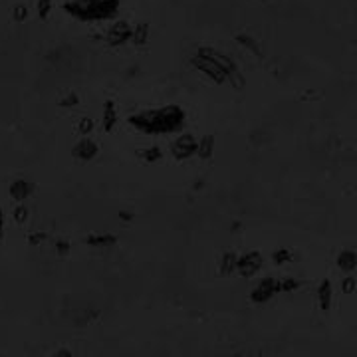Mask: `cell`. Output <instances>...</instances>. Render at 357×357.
<instances>
[{"label": "cell", "mask_w": 357, "mask_h": 357, "mask_svg": "<svg viewBox=\"0 0 357 357\" xmlns=\"http://www.w3.org/2000/svg\"><path fill=\"white\" fill-rule=\"evenodd\" d=\"M337 266L343 268V270H353L357 266V254L351 252V250H343L339 256H337Z\"/></svg>", "instance_id": "obj_9"}, {"label": "cell", "mask_w": 357, "mask_h": 357, "mask_svg": "<svg viewBox=\"0 0 357 357\" xmlns=\"http://www.w3.org/2000/svg\"><path fill=\"white\" fill-rule=\"evenodd\" d=\"M278 292H282L280 282H276V280H272V278H266V280H262V282L252 290V300H254V302H268V300L274 298Z\"/></svg>", "instance_id": "obj_5"}, {"label": "cell", "mask_w": 357, "mask_h": 357, "mask_svg": "<svg viewBox=\"0 0 357 357\" xmlns=\"http://www.w3.org/2000/svg\"><path fill=\"white\" fill-rule=\"evenodd\" d=\"M191 64L195 66V70H198L202 76H206L210 81H216V83L232 81L234 76L238 74L234 62L214 48L197 50L191 58Z\"/></svg>", "instance_id": "obj_2"}, {"label": "cell", "mask_w": 357, "mask_h": 357, "mask_svg": "<svg viewBox=\"0 0 357 357\" xmlns=\"http://www.w3.org/2000/svg\"><path fill=\"white\" fill-rule=\"evenodd\" d=\"M2 230H4V214L0 210V236H2Z\"/></svg>", "instance_id": "obj_20"}, {"label": "cell", "mask_w": 357, "mask_h": 357, "mask_svg": "<svg viewBox=\"0 0 357 357\" xmlns=\"http://www.w3.org/2000/svg\"><path fill=\"white\" fill-rule=\"evenodd\" d=\"M74 155L81 161H89L97 155V145L91 141V139H81L76 147H74Z\"/></svg>", "instance_id": "obj_7"}, {"label": "cell", "mask_w": 357, "mask_h": 357, "mask_svg": "<svg viewBox=\"0 0 357 357\" xmlns=\"http://www.w3.org/2000/svg\"><path fill=\"white\" fill-rule=\"evenodd\" d=\"M331 300H333V292H331V282L329 280H323L319 284V290H317V302H319V308L323 312H327L331 308Z\"/></svg>", "instance_id": "obj_8"}, {"label": "cell", "mask_w": 357, "mask_h": 357, "mask_svg": "<svg viewBox=\"0 0 357 357\" xmlns=\"http://www.w3.org/2000/svg\"><path fill=\"white\" fill-rule=\"evenodd\" d=\"M89 129H91V121H89V119H83V121H81V133H87Z\"/></svg>", "instance_id": "obj_19"}, {"label": "cell", "mask_w": 357, "mask_h": 357, "mask_svg": "<svg viewBox=\"0 0 357 357\" xmlns=\"http://www.w3.org/2000/svg\"><path fill=\"white\" fill-rule=\"evenodd\" d=\"M145 159H147V161H157V159H161L159 149H157V147H153V149H145Z\"/></svg>", "instance_id": "obj_15"}, {"label": "cell", "mask_w": 357, "mask_h": 357, "mask_svg": "<svg viewBox=\"0 0 357 357\" xmlns=\"http://www.w3.org/2000/svg\"><path fill=\"white\" fill-rule=\"evenodd\" d=\"M173 153L179 159H189V157L197 155L198 153V139H195L193 135H181L173 143Z\"/></svg>", "instance_id": "obj_4"}, {"label": "cell", "mask_w": 357, "mask_h": 357, "mask_svg": "<svg viewBox=\"0 0 357 357\" xmlns=\"http://www.w3.org/2000/svg\"><path fill=\"white\" fill-rule=\"evenodd\" d=\"M280 286H282V292H292V290L298 288V282H294V280H284V282H280Z\"/></svg>", "instance_id": "obj_16"}, {"label": "cell", "mask_w": 357, "mask_h": 357, "mask_svg": "<svg viewBox=\"0 0 357 357\" xmlns=\"http://www.w3.org/2000/svg\"><path fill=\"white\" fill-rule=\"evenodd\" d=\"M119 8V0H72L66 10L81 22H99L111 18Z\"/></svg>", "instance_id": "obj_3"}, {"label": "cell", "mask_w": 357, "mask_h": 357, "mask_svg": "<svg viewBox=\"0 0 357 357\" xmlns=\"http://www.w3.org/2000/svg\"><path fill=\"white\" fill-rule=\"evenodd\" d=\"M274 258H276V260H278V262L282 264V260L290 258V252H284V250H282V252H276V254H274Z\"/></svg>", "instance_id": "obj_18"}, {"label": "cell", "mask_w": 357, "mask_h": 357, "mask_svg": "<svg viewBox=\"0 0 357 357\" xmlns=\"http://www.w3.org/2000/svg\"><path fill=\"white\" fill-rule=\"evenodd\" d=\"M212 151H214V141H212V137H202V139H198V155L208 157Z\"/></svg>", "instance_id": "obj_12"}, {"label": "cell", "mask_w": 357, "mask_h": 357, "mask_svg": "<svg viewBox=\"0 0 357 357\" xmlns=\"http://www.w3.org/2000/svg\"><path fill=\"white\" fill-rule=\"evenodd\" d=\"M260 266H262V258L256 254V252H248L246 256H240L238 258V272H240L242 276H246V278H250V276H254L258 270H260Z\"/></svg>", "instance_id": "obj_6"}, {"label": "cell", "mask_w": 357, "mask_h": 357, "mask_svg": "<svg viewBox=\"0 0 357 357\" xmlns=\"http://www.w3.org/2000/svg\"><path fill=\"white\" fill-rule=\"evenodd\" d=\"M129 34H131V30L121 22V24H117V26H113L111 28V32H109V40H113V42H125L127 38H129Z\"/></svg>", "instance_id": "obj_11"}, {"label": "cell", "mask_w": 357, "mask_h": 357, "mask_svg": "<svg viewBox=\"0 0 357 357\" xmlns=\"http://www.w3.org/2000/svg\"><path fill=\"white\" fill-rule=\"evenodd\" d=\"M113 125H115V109H113L111 103H107V107L103 111V127L109 131Z\"/></svg>", "instance_id": "obj_13"}, {"label": "cell", "mask_w": 357, "mask_h": 357, "mask_svg": "<svg viewBox=\"0 0 357 357\" xmlns=\"http://www.w3.org/2000/svg\"><path fill=\"white\" fill-rule=\"evenodd\" d=\"M54 357H72V355H70V351H66V349H62V351H58V353H56V355H54Z\"/></svg>", "instance_id": "obj_21"}, {"label": "cell", "mask_w": 357, "mask_h": 357, "mask_svg": "<svg viewBox=\"0 0 357 357\" xmlns=\"http://www.w3.org/2000/svg\"><path fill=\"white\" fill-rule=\"evenodd\" d=\"M30 185L26 183V181H14L12 183V187H10V195L16 198V200H24V198H28V195H30Z\"/></svg>", "instance_id": "obj_10"}, {"label": "cell", "mask_w": 357, "mask_h": 357, "mask_svg": "<svg viewBox=\"0 0 357 357\" xmlns=\"http://www.w3.org/2000/svg\"><path fill=\"white\" fill-rule=\"evenodd\" d=\"M341 288H343V292H345V294H351V292L355 290V280H353L351 276L343 278V282H341Z\"/></svg>", "instance_id": "obj_14"}, {"label": "cell", "mask_w": 357, "mask_h": 357, "mask_svg": "<svg viewBox=\"0 0 357 357\" xmlns=\"http://www.w3.org/2000/svg\"><path fill=\"white\" fill-rule=\"evenodd\" d=\"M91 242H93V244H105V242L113 244V238H111V236H105V238L99 236V238H91Z\"/></svg>", "instance_id": "obj_17"}, {"label": "cell", "mask_w": 357, "mask_h": 357, "mask_svg": "<svg viewBox=\"0 0 357 357\" xmlns=\"http://www.w3.org/2000/svg\"><path fill=\"white\" fill-rule=\"evenodd\" d=\"M131 125L143 133L149 135H165L175 133L185 123V111L179 105H167V107H155L145 109L135 115H131Z\"/></svg>", "instance_id": "obj_1"}]
</instances>
